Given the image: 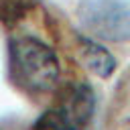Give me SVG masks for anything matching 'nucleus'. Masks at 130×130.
<instances>
[{
  "label": "nucleus",
  "mask_w": 130,
  "mask_h": 130,
  "mask_svg": "<svg viewBox=\"0 0 130 130\" xmlns=\"http://www.w3.org/2000/svg\"><path fill=\"white\" fill-rule=\"evenodd\" d=\"M8 73L18 89L41 95L55 89L61 67L57 53L45 41L35 35H14L8 41Z\"/></svg>",
  "instance_id": "1"
},
{
  "label": "nucleus",
  "mask_w": 130,
  "mask_h": 130,
  "mask_svg": "<svg viewBox=\"0 0 130 130\" xmlns=\"http://www.w3.org/2000/svg\"><path fill=\"white\" fill-rule=\"evenodd\" d=\"M95 93L91 85L77 81L65 85L55 104L37 118L30 130H91Z\"/></svg>",
  "instance_id": "2"
},
{
  "label": "nucleus",
  "mask_w": 130,
  "mask_h": 130,
  "mask_svg": "<svg viewBox=\"0 0 130 130\" xmlns=\"http://www.w3.org/2000/svg\"><path fill=\"white\" fill-rule=\"evenodd\" d=\"M77 18L95 41H130V0H79Z\"/></svg>",
  "instance_id": "3"
},
{
  "label": "nucleus",
  "mask_w": 130,
  "mask_h": 130,
  "mask_svg": "<svg viewBox=\"0 0 130 130\" xmlns=\"http://www.w3.org/2000/svg\"><path fill=\"white\" fill-rule=\"evenodd\" d=\"M79 57L85 63V67L91 73H95L98 77H104L106 79L116 69L114 55L104 45H100V41H95V39H91L87 35L79 37Z\"/></svg>",
  "instance_id": "4"
}]
</instances>
